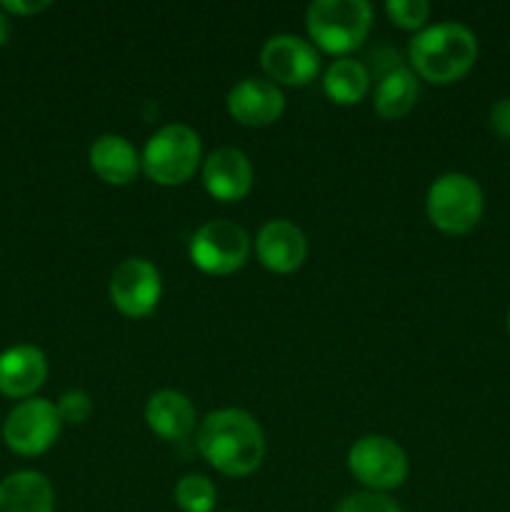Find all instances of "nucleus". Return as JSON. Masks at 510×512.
<instances>
[{"label": "nucleus", "instance_id": "nucleus-1", "mask_svg": "<svg viewBox=\"0 0 510 512\" xmlns=\"http://www.w3.org/2000/svg\"><path fill=\"white\" fill-rule=\"evenodd\" d=\"M198 450L210 468L230 478L255 473L265 458V435L258 420L240 408L215 410L198 428Z\"/></svg>", "mask_w": 510, "mask_h": 512}, {"label": "nucleus", "instance_id": "nucleus-2", "mask_svg": "<svg viewBox=\"0 0 510 512\" xmlns=\"http://www.w3.org/2000/svg\"><path fill=\"white\" fill-rule=\"evenodd\" d=\"M408 58L415 75L448 85L470 73L478 60V38L460 23H435L410 40Z\"/></svg>", "mask_w": 510, "mask_h": 512}, {"label": "nucleus", "instance_id": "nucleus-3", "mask_svg": "<svg viewBox=\"0 0 510 512\" xmlns=\"http://www.w3.org/2000/svg\"><path fill=\"white\" fill-rule=\"evenodd\" d=\"M373 23V8L365 0H315L305 13V28L315 48L345 55L360 48Z\"/></svg>", "mask_w": 510, "mask_h": 512}, {"label": "nucleus", "instance_id": "nucleus-4", "mask_svg": "<svg viewBox=\"0 0 510 512\" xmlns=\"http://www.w3.org/2000/svg\"><path fill=\"white\" fill-rule=\"evenodd\" d=\"M203 158L200 135L183 123H173L153 133L140 155V168L158 185H183L198 170Z\"/></svg>", "mask_w": 510, "mask_h": 512}, {"label": "nucleus", "instance_id": "nucleus-5", "mask_svg": "<svg viewBox=\"0 0 510 512\" xmlns=\"http://www.w3.org/2000/svg\"><path fill=\"white\" fill-rule=\"evenodd\" d=\"M425 210L428 220L440 233L465 235L483 218V188L478 180L465 173H445L430 185Z\"/></svg>", "mask_w": 510, "mask_h": 512}, {"label": "nucleus", "instance_id": "nucleus-6", "mask_svg": "<svg viewBox=\"0 0 510 512\" xmlns=\"http://www.w3.org/2000/svg\"><path fill=\"white\" fill-rule=\"evenodd\" d=\"M348 468L370 493H385L405 483L410 465L405 450L393 438L365 435L350 445Z\"/></svg>", "mask_w": 510, "mask_h": 512}, {"label": "nucleus", "instance_id": "nucleus-7", "mask_svg": "<svg viewBox=\"0 0 510 512\" xmlns=\"http://www.w3.org/2000/svg\"><path fill=\"white\" fill-rule=\"evenodd\" d=\"M190 260L208 275H230L245 265L250 255V235L233 220H208L193 233Z\"/></svg>", "mask_w": 510, "mask_h": 512}, {"label": "nucleus", "instance_id": "nucleus-8", "mask_svg": "<svg viewBox=\"0 0 510 512\" xmlns=\"http://www.w3.org/2000/svg\"><path fill=\"white\" fill-rule=\"evenodd\" d=\"M60 415L55 405L45 398L20 400L8 413L3 425V440L15 455L23 458H35L50 450L58 440Z\"/></svg>", "mask_w": 510, "mask_h": 512}, {"label": "nucleus", "instance_id": "nucleus-9", "mask_svg": "<svg viewBox=\"0 0 510 512\" xmlns=\"http://www.w3.org/2000/svg\"><path fill=\"white\" fill-rule=\"evenodd\" d=\"M110 303L125 318H148L160 303L163 280L158 268L145 258H128L113 270L108 285Z\"/></svg>", "mask_w": 510, "mask_h": 512}, {"label": "nucleus", "instance_id": "nucleus-10", "mask_svg": "<svg viewBox=\"0 0 510 512\" xmlns=\"http://www.w3.org/2000/svg\"><path fill=\"white\" fill-rule=\"evenodd\" d=\"M260 65L270 83L308 85L320 70V55L310 40L298 35H273L260 50Z\"/></svg>", "mask_w": 510, "mask_h": 512}, {"label": "nucleus", "instance_id": "nucleus-11", "mask_svg": "<svg viewBox=\"0 0 510 512\" xmlns=\"http://www.w3.org/2000/svg\"><path fill=\"white\" fill-rule=\"evenodd\" d=\"M228 113L248 128H265L285 110V95L275 83L263 78H245L228 93Z\"/></svg>", "mask_w": 510, "mask_h": 512}, {"label": "nucleus", "instance_id": "nucleus-12", "mask_svg": "<svg viewBox=\"0 0 510 512\" xmlns=\"http://www.w3.org/2000/svg\"><path fill=\"white\" fill-rule=\"evenodd\" d=\"M255 253H258V260L270 270V273L288 275L295 273V270L305 263L308 240H305L303 230H300L298 225L290 223V220L275 218L268 220V223L258 230Z\"/></svg>", "mask_w": 510, "mask_h": 512}, {"label": "nucleus", "instance_id": "nucleus-13", "mask_svg": "<svg viewBox=\"0 0 510 512\" xmlns=\"http://www.w3.org/2000/svg\"><path fill=\"white\" fill-rule=\"evenodd\" d=\"M203 183L215 200L235 203V200H243L253 188V165L243 150L218 148L205 158Z\"/></svg>", "mask_w": 510, "mask_h": 512}, {"label": "nucleus", "instance_id": "nucleus-14", "mask_svg": "<svg viewBox=\"0 0 510 512\" xmlns=\"http://www.w3.org/2000/svg\"><path fill=\"white\" fill-rule=\"evenodd\" d=\"M48 378V358L35 345H13L0 353V395L28 400Z\"/></svg>", "mask_w": 510, "mask_h": 512}, {"label": "nucleus", "instance_id": "nucleus-15", "mask_svg": "<svg viewBox=\"0 0 510 512\" xmlns=\"http://www.w3.org/2000/svg\"><path fill=\"white\" fill-rule=\"evenodd\" d=\"M145 423L158 438L180 443L195 428V408L188 395L178 390H158L145 405Z\"/></svg>", "mask_w": 510, "mask_h": 512}, {"label": "nucleus", "instance_id": "nucleus-16", "mask_svg": "<svg viewBox=\"0 0 510 512\" xmlns=\"http://www.w3.org/2000/svg\"><path fill=\"white\" fill-rule=\"evenodd\" d=\"M90 168L108 185H128L140 173V155L123 135H100L90 145Z\"/></svg>", "mask_w": 510, "mask_h": 512}, {"label": "nucleus", "instance_id": "nucleus-17", "mask_svg": "<svg viewBox=\"0 0 510 512\" xmlns=\"http://www.w3.org/2000/svg\"><path fill=\"white\" fill-rule=\"evenodd\" d=\"M0 512H55L50 480L35 470H18L0 483Z\"/></svg>", "mask_w": 510, "mask_h": 512}, {"label": "nucleus", "instance_id": "nucleus-18", "mask_svg": "<svg viewBox=\"0 0 510 512\" xmlns=\"http://www.w3.org/2000/svg\"><path fill=\"white\" fill-rule=\"evenodd\" d=\"M415 100H418V80L413 70L393 68L380 78L373 108L383 120H400L413 110Z\"/></svg>", "mask_w": 510, "mask_h": 512}, {"label": "nucleus", "instance_id": "nucleus-19", "mask_svg": "<svg viewBox=\"0 0 510 512\" xmlns=\"http://www.w3.org/2000/svg\"><path fill=\"white\" fill-rule=\"evenodd\" d=\"M370 73L360 60L340 58L330 63L323 78V93L338 105H358L368 95Z\"/></svg>", "mask_w": 510, "mask_h": 512}, {"label": "nucleus", "instance_id": "nucleus-20", "mask_svg": "<svg viewBox=\"0 0 510 512\" xmlns=\"http://www.w3.org/2000/svg\"><path fill=\"white\" fill-rule=\"evenodd\" d=\"M173 500L183 512H213L218 493L205 475H185L175 485Z\"/></svg>", "mask_w": 510, "mask_h": 512}, {"label": "nucleus", "instance_id": "nucleus-21", "mask_svg": "<svg viewBox=\"0 0 510 512\" xmlns=\"http://www.w3.org/2000/svg\"><path fill=\"white\" fill-rule=\"evenodd\" d=\"M390 23L403 30H420L430 18V5L425 0H388L385 3Z\"/></svg>", "mask_w": 510, "mask_h": 512}, {"label": "nucleus", "instance_id": "nucleus-22", "mask_svg": "<svg viewBox=\"0 0 510 512\" xmlns=\"http://www.w3.org/2000/svg\"><path fill=\"white\" fill-rule=\"evenodd\" d=\"M63 425H80L93 415V398L85 390H68L55 405Z\"/></svg>", "mask_w": 510, "mask_h": 512}, {"label": "nucleus", "instance_id": "nucleus-23", "mask_svg": "<svg viewBox=\"0 0 510 512\" xmlns=\"http://www.w3.org/2000/svg\"><path fill=\"white\" fill-rule=\"evenodd\" d=\"M335 512H403L395 500H390L383 493H355L348 495Z\"/></svg>", "mask_w": 510, "mask_h": 512}, {"label": "nucleus", "instance_id": "nucleus-24", "mask_svg": "<svg viewBox=\"0 0 510 512\" xmlns=\"http://www.w3.org/2000/svg\"><path fill=\"white\" fill-rule=\"evenodd\" d=\"M488 120H490V128H493V133L498 135V138L508 140L510 143V98L495 100V103L490 105Z\"/></svg>", "mask_w": 510, "mask_h": 512}, {"label": "nucleus", "instance_id": "nucleus-25", "mask_svg": "<svg viewBox=\"0 0 510 512\" xmlns=\"http://www.w3.org/2000/svg\"><path fill=\"white\" fill-rule=\"evenodd\" d=\"M0 8L10 15H38L50 8L48 0H3Z\"/></svg>", "mask_w": 510, "mask_h": 512}, {"label": "nucleus", "instance_id": "nucleus-26", "mask_svg": "<svg viewBox=\"0 0 510 512\" xmlns=\"http://www.w3.org/2000/svg\"><path fill=\"white\" fill-rule=\"evenodd\" d=\"M8 38H10V20H8V13L0 8V48L8 43Z\"/></svg>", "mask_w": 510, "mask_h": 512}, {"label": "nucleus", "instance_id": "nucleus-27", "mask_svg": "<svg viewBox=\"0 0 510 512\" xmlns=\"http://www.w3.org/2000/svg\"><path fill=\"white\" fill-rule=\"evenodd\" d=\"M505 328H508V335H510V310H508V318H505Z\"/></svg>", "mask_w": 510, "mask_h": 512}]
</instances>
